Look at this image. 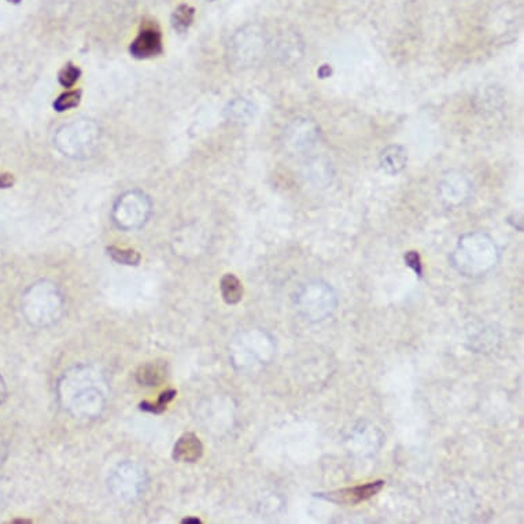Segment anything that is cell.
Listing matches in <instances>:
<instances>
[{"instance_id":"cell-17","label":"cell","mask_w":524,"mask_h":524,"mask_svg":"<svg viewBox=\"0 0 524 524\" xmlns=\"http://www.w3.org/2000/svg\"><path fill=\"white\" fill-rule=\"evenodd\" d=\"M6 394H7V391H6V385H4L3 378L0 376V405L3 404V401H4V398H6Z\"/></svg>"},{"instance_id":"cell-3","label":"cell","mask_w":524,"mask_h":524,"mask_svg":"<svg viewBox=\"0 0 524 524\" xmlns=\"http://www.w3.org/2000/svg\"><path fill=\"white\" fill-rule=\"evenodd\" d=\"M146 472L132 463L119 464L108 478V490L119 500H135L146 489Z\"/></svg>"},{"instance_id":"cell-8","label":"cell","mask_w":524,"mask_h":524,"mask_svg":"<svg viewBox=\"0 0 524 524\" xmlns=\"http://www.w3.org/2000/svg\"><path fill=\"white\" fill-rule=\"evenodd\" d=\"M382 168L389 173H398L407 165V151L400 146L387 147L380 155Z\"/></svg>"},{"instance_id":"cell-10","label":"cell","mask_w":524,"mask_h":524,"mask_svg":"<svg viewBox=\"0 0 524 524\" xmlns=\"http://www.w3.org/2000/svg\"><path fill=\"white\" fill-rule=\"evenodd\" d=\"M194 14H195V11H194L193 7H190V6H187V4H182V6H179V7L175 10L173 15H172V25H173V28H175L177 32L184 33V32L190 28V25L193 23V21H194Z\"/></svg>"},{"instance_id":"cell-16","label":"cell","mask_w":524,"mask_h":524,"mask_svg":"<svg viewBox=\"0 0 524 524\" xmlns=\"http://www.w3.org/2000/svg\"><path fill=\"white\" fill-rule=\"evenodd\" d=\"M14 184V177L8 173L0 175V188H8Z\"/></svg>"},{"instance_id":"cell-18","label":"cell","mask_w":524,"mask_h":524,"mask_svg":"<svg viewBox=\"0 0 524 524\" xmlns=\"http://www.w3.org/2000/svg\"><path fill=\"white\" fill-rule=\"evenodd\" d=\"M182 523H201V521L200 519H193V518H187V519H184Z\"/></svg>"},{"instance_id":"cell-7","label":"cell","mask_w":524,"mask_h":524,"mask_svg":"<svg viewBox=\"0 0 524 524\" xmlns=\"http://www.w3.org/2000/svg\"><path fill=\"white\" fill-rule=\"evenodd\" d=\"M166 364L165 362H147L142 365L136 372V379L142 386L153 387L159 386L166 378Z\"/></svg>"},{"instance_id":"cell-15","label":"cell","mask_w":524,"mask_h":524,"mask_svg":"<svg viewBox=\"0 0 524 524\" xmlns=\"http://www.w3.org/2000/svg\"><path fill=\"white\" fill-rule=\"evenodd\" d=\"M405 261H407V264L419 275V276H421V273H423V266H421V260H420V255L419 253H416V251H409V253H407V255H405Z\"/></svg>"},{"instance_id":"cell-4","label":"cell","mask_w":524,"mask_h":524,"mask_svg":"<svg viewBox=\"0 0 524 524\" xmlns=\"http://www.w3.org/2000/svg\"><path fill=\"white\" fill-rule=\"evenodd\" d=\"M385 481H376L367 485L356 486V487H347L331 493H322L318 494L320 498H324L327 501L335 503V504H343V505H357L362 501H367L372 497H375L383 487Z\"/></svg>"},{"instance_id":"cell-2","label":"cell","mask_w":524,"mask_h":524,"mask_svg":"<svg viewBox=\"0 0 524 524\" xmlns=\"http://www.w3.org/2000/svg\"><path fill=\"white\" fill-rule=\"evenodd\" d=\"M62 309L64 298L52 284H36L22 298V312L32 325L47 327L57 322Z\"/></svg>"},{"instance_id":"cell-12","label":"cell","mask_w":524,"mask_h":524,"mask_svg":"<svg viewBox=\"0 0 524 524\" xmlns=\"http://www.w3.org/2000/svg\"><path fill=\"white\" fill-rule=\"evenodd\" d=\"M176 391L175 390H168L165 393L161 394L159 400L157 401V404H148V402H142L140 404V409L142 411H147V412H153V414H161L166 409V405L176 397Z\"/></svg>"},{"instance_id":"cell-1","label":"cell","mask_w":524,"mask_h":524,"mask_svg":"<svg viewBox=\"0 0 524 524\" xmlns=\"http://www.w3.org/2000/svg\"><path fill=\"white\" fill-rule=\"evenodd\" d=\"M90 373L88 368H75L59 382L61 404L73 418L97 419L105 408L106 396L97 387V380L87 383Z\"/></svg>"},{"instance_id":"cell-13","label":"cell","mask_w":524,"mask_h":524,"mask_svg":"<svg viewBox=\"0 0 524 524\" xmlns=\"http://www.w3.org/2000/svg\"><path fill=\"white\" fill-rule=\"evenodd\" d=\"M81 99V91H69L66 94H62L54 104L57 111H65L69 108H73L79 106Z\"/></svg>"},{"instance_id":"cell-11","label":"cell","mask_w":524,"mask_h":524,"mask_svg":"<svg viewBox=\"0 0 524 524\" xmlns=\"http://www.w3.org/2000/svg\"><path fill=\"white\" fill-rule=\"evenodd\" d=\"M108 255L118 264L124 265H137L140 262V254L135 250L128 249H118V247H108L107 249Z\"/></svg>"},{"instance_id":"cell-9","label":"cell","mask_w":524,"mask_h":524,"mask_svg":"<svg viewBox=\"0 0 524 524\" xmlns=\"http://www.w3.org/2000/svg\"><path fill=\"white\" fill-rule=\"evenodd\" d=\"M220 290L224 301L229 305H235L243 298L242 282L232 273H228L221 279Z\"/></svg>"},{"instance_id":"cell-19","label":"cell","mask_w":524,"mask_h":524,"mask_svg":"<svg viewBox=\"0 0 524 524\" xmlns=\"http://www.w3.org/2000/svg\"><path fill=\"white\" fill-rule=\"evenodd\" d=\"M8 1H12V3H18L19 0H8Z\"/></svg>"},{"instance_id":"cell-14","label":"cell","mask_w":524,"mask_h":524,"mask_svg":"<svg viewBox=\"0 0 524 524\" xmlns=\"http://www.w3.org/2000/svg\"><path fill=\"white\" fill-rule=\"evenodd\" d=\"M80 75H81V72H80L79 68H76V66L72 65V64H68V65L61 70V73H59V83H61L65 88H70V87H73V86L77 83Z\"/></svg>"},{"instance_id":"cell-6","label":"cell","mask_w":524,"mask_h":524,"mask_svg":"<svg viewBox=\"0 0 524 524\" xmlns=\"http://www.w3.org/2000/svg\"><path fill=\"white\" fill-rule=\"evenodd\" d=\"M204 454V445L201 439L187 432L179 438L173 449V458L179 463H197Z\"/></svg>"},{"instance_id":"cell-5","label":"cell","mask_w":524,"mask_h":524,"mask_svg":"<svg viewBox=\"0 0 524 524\" xmlns=\"http://www.w3.org/2000/svg\"><path fill=\"white\" fill-rule=\"evenodd\" d=\"M130 54L139 59H147L162 52L161 33L155 28H144L129 48Z\"/></svg>"}]
</instances>
